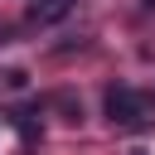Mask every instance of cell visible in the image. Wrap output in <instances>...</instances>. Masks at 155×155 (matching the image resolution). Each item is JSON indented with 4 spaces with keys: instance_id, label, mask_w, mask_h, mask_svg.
<instances>
[{
    "instance_id": "6da1fadb",
    "label": "cell",
    "mask_w": 155,
    "mask_h": 155,
    "mask_svg": "<svg viewBox=\"0 0 155 155\" xmlns=\"http://www.w3.org/2000/svg\"><path fill=\"white\" fill-rule=\"evenodd\" d=\"M102 107H107V121H111V126H145V116H150V102H145L136 87H126V82L107 87Z\"/></svg>"
},
{
    "instance_id": "7a4b0ae2",
    "label": "cell",
    "mask_w": 155,
    "mask_h": 155,
    "mask_svg": "<svg viewBox=\"0 0 155 155\" xmlns=\"http://www.w3.org/2000/svg\"><path fill=\"white\" fill-rule=\"evenodd\" d=\"M73 15V0H29V24H58Z\"/></svg>"
}]
</instances>
